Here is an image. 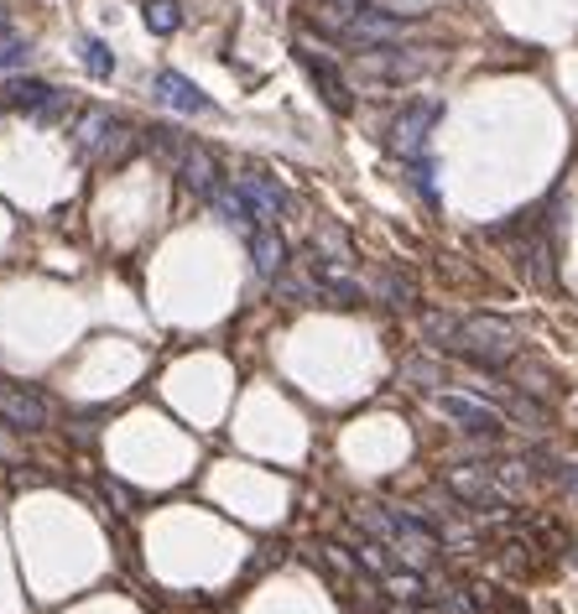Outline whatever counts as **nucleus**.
I'll return each mask as SVG.
<instances>
[{
    "label": "nucleus",
    "instance_id": "nucleus-2",
    "mask_svg": "<svg viewBox=\"0 0 578 614\" xmlns=\"http://www.w3.org/2000/svg\"><path fill=\"white\" fill-rule=\"evenodd\" d=\"M73 141H79V152L84 156H125V146H131V136H125V125H120L110 110H84V120H79V131H73Z\"/></svg>",
    "mask_w": 578,
    "mask_h": 614
},
{
    "label": "nucleus",
    "instance_id": "nucleus-4",
    "mask_svg": "<svg viewBox=\"0 0 578 614\" xmlns=\"http://www.w3.org/2000/svg\"><path fill=\"white\" fill-rule=\"evenodd\" d=\"M438 115H443V104H438V100L407 104V110L392 120V152L423 156V141H427V131H433V120H438Z\"/></svg>",
    "mask_w": 578,
    "mask_h": 614
},
{
    "label": "nucleus",
    "instance_id": "nucleus-1",
    "mask_svg": "<svg viewBox=\"0 0 578 614\" xmlns=\"http://www.w3.org/2000/svg\"><path fill=\"white\" fill-rule=\"evenodd\" d=\"M433 334H443V344L454 349V355L475 359V365H485V370H495V365H506L510 355H516V328L500 324V318H464V324H443V318H433Z\"/></svg>",
    "mask_w": 578,
    "mask_h": 614
},
{
    "label": "nucleus",
    "instance_id": "nucleus-6",
    "mask_svg": "<svg viewBox=\"0 0 578 614\" xmlns=\"http://www.w3.org/2000/svg\"><path fill=\"white\" fill-rule=\"evenodd\" d=\"M297 58H303L307 79L318 84V94H324V104H328V110H339V115H349V110H355V94H349V84L339 79V69H334L328 58H318L313 48H297Z\"/></svg>",
    "mask_w": 578,
    "mask_h": 614
},
{
    "label": "nucleus",
    "instance_id": "nucleus-12",
    "mask_svg": "<svg viewBox=\"0 0 578 614\" xmlns=\"http://www.w3.org/2000/svg\"><path fill=\"white\" fill-rule=\"evenodd\" d=\"M448 484H454V490H459L469 505H490V511H495V505H506V495H500V490H495L485 474H475V469H459V474L448 479Z\"/></svg>",
    "mask_w": 578,
    "mask_h": 614
},
{
    "label": "nucleus",
    "instance_id": "nucleus-10",
    "mask_svg": "<svg viewBox=\"0 0 578 614\" xmlns=\"http://www.w3.org/2000/svg\"><path fill=\"white\" fill-rule=\"evenodd\" d=\"M240 193H245V204H251V214H255V224H272L282 208H287V193L276 188L266 172H245L240 177Z\"/></svg>",
    "mask_w": 578,
    "mask_h": 614
},
{
    "label": "nucleus",
    "instance_id": "nucleus-15",
    "mask_svg": "<svg viewBox=\"0 0 578 614\" xmlns=\"http://www.w3.org/2000/svg\"><path fill=\"white\" fill-rule=\"evenodd\" d=\"M209 198H214V208H220L230 224H255V214H251V204H245V193H240V188H224V183H220Z\"/></svg>",
    "mask_w": 578,
    "mask_h": 614
},
{
    "label": "nucleus",
    "instance_id": "nucleus-9",
    "mask_svg": "<svg viewBox=\"0 0 578 614\" xmlns=\"http://www.w3.org/2000/svg\"><path fill=\"white\" fill-rule=\"evenodd\" d=\"M0 104L27 110V115H58V89L42 84V79H11L0 89Z\"/></svg>",
    "mask_w": 578,
    "mask_h": 614
},
{
    "label": "nucleus",
    "instance_id": "nucleus-18",
    "mask_svg": "<svg viewBox=\"0 0 578 614\" xmlns=\"http://www.w3.org/2000/svg\"><path fill=\"white\" fill-rule=\"evenodd\" d=\"M21 63H27V48H21V42H0V73L21 69Z\"/></svg>",
    "mask_w": 578,
    "mask_h": 614
},
{
    "label": "nucleus",
    "instance_id": "nucleus-19",
    "mask_svg": "<svg viewBox=\"0 0 578 614\" xmlns=\"http://www.w3.org/2000/svg\"><path fill=\"white\" fill-rule=\"evenodd\" d=\"M328 11H334V17H344V21H355L359 11H365V0H324Z\"/></svg>",
    "mask_w": 578,
    "mask_h": 614
},
{
    "label": "nucleus",
    "instance_id": "nucleus-17",
    "mask_svg": "<svg viewBox=\"0 0 578 614\" xmlns=\"http://www.w3.org/2000/svg\"><path fill=\"white\" fill-rule=\"evenodd\" d=\"M412 188L423 193L427 204H438V193H433V162H423V156H412Z\"/></svg>",
    "mask_w": 578,
    "mask_h": 614
},
{
    "label": "nucleus",
    "instance_id": "nucleus-20",
    "mask_svg": "<svg viewBox=\"0 0 578 614\" xmlns=\"http://www.w3.org/2000/svg\"><path fill=\"white\" fill-rule=\"evenodd\" d=\"M0 32H11V21H6V17H0Z\"/></svg>",
    "mask_w": 578,
    "mask_h": 614
},
{
    "label": "nucleus",
    "instance_id": "nucleus-3",
    "mask_svg": "<svg viewBox=\"0 0 578 614\" xmlns=\"http://www.w3.org/2000/svg\"><path fill=\"white\" fill-rule=\"evenodd\" d=\"M52 407L48 396L32 391V386H17V380H0V422L6 427H21V432H37V427H48Z\"/></svg>",
    "mask_w": 578,
    "mask_h": 614
},
{
    "label": "nucleus",
    "instance_id": "nucleus-7",
    "mask_svg": "<svg viewBox=\"0 0 578 614\" xmlns=\"http://www.w3.org/2000/svg\"><path fill=\"white\" fill-rule=\"evenodd\" d=\"M438 411H443V417H454L464 432H479V438H495V432H506L500 411H490L485 401H475V396H438Z\"/></svg>",
    "mask_w": 578,
    "mask_h": 614
},
{
    "label": "nucleus",
    "instance_id": "nucleus-11",
    "mask_svg": "<svg viewBox=\"0 0 578 614\" xmlns=\"http://www.w3.org/2000/svg\"><path fill=\"white\" fill-rule=\"evenodd\" d=\"M251 260H255V272L261 276H282V266H287V245H282V235H276L272 224H261L251 235Z\"/></svg>",
    "mask_w": 578,
    "mask_h": 614
},
{
    "label": "nucleus",
    "instance_id": "nucleus-14",
    "mask_svg": "<svg viewBox=\"0 0 578 614\" xmlns=\"http://www.w3.org/2000/svg\"><path fill=\"white\" fill-rule=\"evenodd\" d=\"M141 17H146V32H156V37H172L178 27H183L178 0H146V6H141Z\"/></svg>",
    "mask_w": 578,
    "mask_h": 614
},
{
    "label": "nucleus",
    "instance_id": "nucleus-16",
    "mask_svg": "<svg viewBox=\"0 0 578 614\" xmlns=\"http://www.w3.org/2000/svg\"><path fill=\"white\" fill-rule=\"evenodd\" d=\"M84 69L94 73V79H110V73H115V52L104 48L100 37H84Z\"/></svg>",
    "mask_w": 578,
    "mask_h": 614
},
{
    "label": "nucleus",
    "instance_id": "nucleus-13",
    "mask_svg": "<svg viewBox=\"0 0 578 614\" xmlns=\"http://www.w3.org/2000/svg\"><path fill=\"white\" fill-rule=\"evenodd\" d=\"M344 32L355 37V42H386V37H402V21L375 17V11H359L355 21H344Z\"/></svg>",
    "mask_w": 578,
    "mask_h": 614
},
{
    "label": "nucleus",
    "instance_id": "nucleus-5",
    "mask_svg": "<svg viewBox=\"0 0 578 614\" xmlns=\"http://www.w3.org/2000/svg\"><path fill=\"white\" fill-rule=\"evenodd\" d=\"M152 94L168 104V110H178V115H209V110H214V100H209V94L193 84V79H183L178 69H162V73H156V79H152Z\"/></svg>",
    "mask_w": 578,
    "mask_h": 614
},
{
    "label": "nucleus",
    "instance_id": "nucleus-8",
    "mask_svg": "<svg viewBox=\"0 0 578 614\" xmlns=\"http://www.w3.org/2000/svg\"><path fill=\"white\" fill-rule=\"evenodd\" d=\"M178 177H183L193 193H214V188H220V162H214L209 146L183 141V152H178Z\"/></svg>",
    "mask_w": 578,
    "mask_h": 614
}]
</instances>
